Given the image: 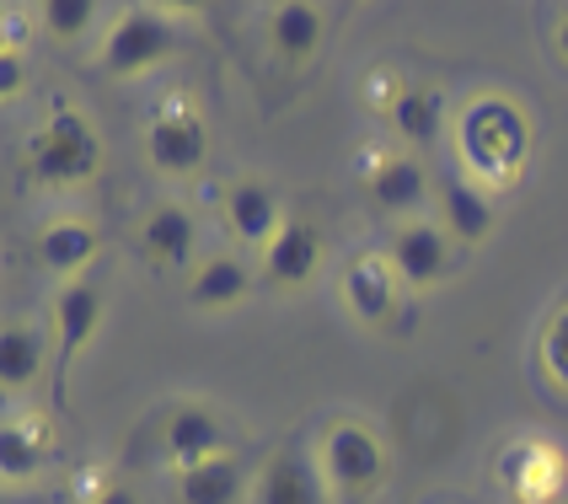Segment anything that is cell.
Segmentation results:
<instances>
[{
    "label": "cell",
    "instance_id": "cell-2",
    "mask_svg": "<svg viewBox=\"0 0 568 504\" xmlns=\"http://www.w3.org/2000/svg\"><path fill=\"white\" fill-rule=\"evenodd\" d=\"M102 167V134L92 119L70 102H54V113L32 129L28 140V172L43 189H81Z\"/></svg>",
    "mask_w": 568,
    "mask_h": 504
},
{
    "label": "cell",
    "instance_id": "cell-9",
    "mask_svg": "<svg viewBox=\"0 0 568 504\" xmlns=\"http://www.w3.org/2000/svg\"><path fill=\"white\" fill-rule=\"evenodd\" d=\"M403 290H408V284L397 280V269H392L386 252H354L344 263V306H348V316L365 322V327L392 322Z\"/></svg>",
    "mask_w": 568,
    "mask_h": 504
},
{
    "label": "cell",
    "instance_id": "cell-6",
    "mask_svg": "<svg viewBox=\"0 0 568 504\" xmlns=\"http://www.w3.org/2000/svg\"><path fill=\"white\" fill-rule=\"evenodd\" d=\"M161 456H166L172 473H189V467H204L215 456H236V435L210 403L183 397L161 424Z\"/></svg>",
    "mask_w": 568,
    "mask_h": 504
},
{
    "label": "cell",
    "instance_id": "cell-5",
    "mask_svg": "<svg viewBox=\"0 0 568 504\" xmlns=\"http://www.w3.org/2000/svg\"><path fill=\"white\" fill-rule=\"evenodd\" d=\"M145 161L172 183L193 178L210 161V124H204V113L193 108L189 97H166L145 119Z\"/></svg>",
    "mask_w": 568,
    "mask_h": 504
},
{
    "label": "cell",
    "instance_id": "cell-7",
    "mask_svg": "<svg viewBox=\"0 0 568 504\" xmlns=\"http://www.w3.org/2000/svg\"><path fill=\"white\" fill-rule=\"evenodd\" d=\"M494 473H499V483L509 488L515 504H558L564 500L568 462L552 441L526 435V441H509L505 451H499V467H494Z\"/></svg>",
    "mask_w": 568,
    "mask_h": 504
},
{
    "label": "cell",
    "instance_id": "cell-26",
    "mask_svg": "<svg viewBox=\"0 0 568 504\" xmlns=\"http://www.w3.org/2000/svg\"><path fill=\"white\" fill-rule=\"evenodd\" d=\"M22 87H28V60L17 49H6L0 54V97L11 102V97H22Z\"/></svg>",
    "mask_w": 568,
    "mask_h": 504
},
{
    "label": "cell",
    "instance_id": "cell-8",
    "mask_svg": "<svg viewBox=\"0 0 568 504\" xmlns=\"http://www.w3.org/2000/svg\"><path fill=\"white\" fill-rule=\"evenodd\" d=\"M102 312H108V295H102V284L97 280H70L54 290V371H64L81 360V349L97 339V327H102Z\"/></svg>",
    "mask_w": 568,
    "mask_h": 504
},
{
    "label": "cell",
    "instance_id": "cell-28",
    "mask_svg": "<svg viewBox=\"0 0 568 504\" xmlns=\"http://www.w3.org/2000/svg\"><path fill=\"white\" fill-rule=\"evenodd\" d=\"M552 49H558V60L568 64V6L558 11V22H552Z\"/></svg>",
    "mask_w": 568,
    "mask_h": 504
},
{
    "label": "cell",
    "instance_id": "cell-10",
    "mask_svg": "<svg viewBox=\"0 0 568 504\" xmlns=\"http://www.w3.org/2000/svg\"><path fill=\"white\" fill-rule=\"evenodd\" d=\"M322 263H327L322 231L312 221H301V215H290L280 236L263 248V280L274 290H306V284H316Z\"/></svg>",
    "mask_w": 568,
    "mask_h": 504
},
{
    "label": "cell",
    "instance_id": "cell-3",
    "mask_svg": "<svg viewBox=\"0 0 568 504\" xmlns=\"http://www.w3.org/2000/svg\"><path fill=\"white\" fill-rule=\"evenodd\" d=\"M316 473L327 483V494L333 500H371L381 488V477H386V445L371 424H359V419H333L327 430H322V441H316Z\"/></svg>",
    "mask_w": 568,
    "mask_h": 504
},
{
    "label": "cell",
    "instance_id": "cell-25",
    "mask_svg": "<svg viewBox=\"0 0 568 504\" xmlns=\"http://www.w3.org/2000/svg\"><path fill=\"white\" fill-rule=\"evenodd\" d=\"M537 354H541V371H547V381H552L558 392H568V306H558V312L547 316Z\"/></svg>",
    "mask_w": 568,
    "mask_h": 504
},
{
    "label": "cell",
    "instance_id": "cell-22",
    "mask_svg": "<svg viewBox=\"0 0 568 504\" xmlns=\"http://www.w3.org/2000/svg\"><path fill=\"white\" fill-rule=\"evenodd\" d=\"M49 462V430L28 413H6L0 424V477L6 483H32Z\"/></svg>",
    "mask_w": 568,
    "mask_h": 504
},
{
    "label": "cell",
    "instance_id": "cell-14",
    "mask_svg": "<svg viewBox=\"0 0 568 504\" xmlns=\"http://www.w3.org/2000/svg\"><path fill=\"white\" fill-rule=\"evenodd\" d=\"M327 483L301 445H280L253 477V504H327Z\"/></svg>",
    "mask_w": 568,
    "mask_h": 504
},
{
    "label": "cell",
    "instance_id": "cell-20",
    "mask_svg": "<svg viewBox=\"0 0 568 504\" xmlns=\"http://www.w3.org/2000/svg\"><path fill=\"white\" fill-rule=\"evenodd\" d=\"M43 360H49L43 327L28 322V316H6V327H0V392L6 397H22L32 381H38Z\"/></svg>",
    "mask_w": 568,
    "mask_h": 504
},
{
    "label": "cell",
    "instance_id": "cell-18",
    "mask_svg": "<svg viewBox=\"0 0 568 504\" xmlns=\"http://www.w3.org/2000/svg\"><path fill=\"white\" fill-rule=\"evenodd\" d=\"M322 38H327V11L312 0H284L268 11V49L284 64H312L322 54Z\"/></svg>",
    "mask_w": 568,
    "mask_h": 504
},
{
    "label": "cell",
    "instance_id": "cell-1",
    "mask_svg": "<svg viewBox=\"0 0 568 504\" xmlns=\"http://www.w3.org/2000/svg\"><path fill=\"white\" fill-rule=\"evenodd\" d=\"M456 157L483 193H505L520 183L531 157V124L509 97H473L456 113Z\"/></svg>",
    "mask_w": 568,
    "mask_h": 504
},
{
    "label": "cell",
    "instance_id": "cell-27",
    "mask_svg": "<svg viewBox=\"0 0 568 504\" xmlns=\"http://www.w3.org/2000/svg\"><path fill=\"white\" fill-rule=\"evenodd\" d=\"M87 504H145L134 488H124V483H102L97 494H87Z\"/></svg>",
    "mask_w": 568,
    "mask_h": 504
},
{
    "label": "cell",
    "instance_id": "cell-24",
    "mask_svg": "<svg viewBox=\"0 0 568 504\" xmlns=\"http://www.w3.org/2000/svg\"><path fill=\"white\" fill-rule=\"evenodd\" d=\"M43 28L54 43H75L97 28V0H49L43 6Z\"/></svg>",
    "mask_w": 568,
    "mask_h": 504
},
{
    "label": "cell",
    "instance_id": "cell-4",
    "mask_svg": "<svg viewBox=\"0 0 568 504\" xmlns=\"http://www.w3.org/2000/svg\"><path fill=\"white\" fill-rule=\"evenodd\" d=\"M178 49H183V28L172 17H161L151 6H129L102 38V60L97 64L108 75H119V81H134V75H151L166 60H178Z\"/></svg>",
    "mask_w": 568,
    "mask_h": 504
},
{
    "label": "cell",
    "instance_id": "cell-12",
    "mask_svg": "<svg viewBox=\"0 0 568 504\" xmlns=\"http://www.w3.org/2000/svg\"><path fill=\"white\" fill-rule=\"evenodd\" d=\"M365 189H371V199L386 215H413L429 199V172H424L418 151L397 145V151H376L365 161Z\"/></svg>",
    "mask_w": 568,
    "mask_h": 504
},
{
    "label": "cell",
    "instance_id": "cell-16",
    "mask_svg": "<svg viewBox=\"0 0 568 504\" xmlns=\"http://www.w3.org/2000/svg\"><path fill=\"white\" fill-rule=\"evenodd\" d=\"M193 248H199V221H193V210H183L178 199L156 204V210L140 221V252H145L156 269H193Z\"/></svg>",
    "mask_w": 568,
    "mask_h": 504
},
{
    "label": "cell",
    "instance_id": "cell-17",
    "mask_svg": "<svg viewBox=\"0 0 568 504\" xmlns=\"http://www.w3.org/2000/svg\"><path fill=\"white\" fill-rule=\"evenodd\" d=\"M97 252H102V231H97L92 221L64 215V221H49L38 231V263H43L49 274H60L64 284L87 280V269L97 263Z\"/></svg>",
    "mask_w": 568,
    "mask_h": 504
},
{
    "label": "cell",
    "instance_id": "cell-11",
    "mask_svg": "<svg viewBox=\"0 0 568 504\" xmlns=\"http://www.w3.org/2000/svg\"><path fill=\"white\" fill-rule=\"evenodd\" d=\"M386 258H392L397 280L408 290H429V284H440L450 274V236H445L440 221H403L392 231Z\"/></svg>",
    "mask_w": 568,
    "mask_h": 504
},
{
    "label": "cell",
    "instance_id": "cell-13",
    "mask_svg": "<svg viewBox=\"0 0 568 504\" xmlns=\"http://www.w3.org/2000/svg\"><path fill=\"white\" fill-rule=\"evenodd\" d=\"M284 204L280 193L268 189L263 178H236L231 189H225V225H231V236L242 242V248H268L274 236L284 231Z\"/></svg>",
    "mask_w": 568,
    "mask_h": 504
},
{
    "label": "cell",
    "instance_id": "cell-29",
    "mask_svg": "<svg viewBox=\"0 0 568 504\" xmlns=\"http://www.w3.org/2000/svg\"><path fill=\"white\" fill-rule=\"evenodd\" d=\"M558 504H568V494H564V500H558Z\"/></svg>",
    "mask_w": 568,
    "mask_h": 504
},
{
    "label": "cell",
    "instance_id": "cell-21",
    "mask_svg": "<svg viewBox=\"0 0 568 504\" xmlns=\"http://www.w3.org/2000/svg\"><path fill=\"white\" fill-rule=\"evenodd\" d=\"M178 477V504H242L253 500V477L242 467V456H215L204 467H189Z\"/></svg>",
    "mask_w": 568,
    "mask_h": 504
},
{
    "label": "cell",
    "instance_id": "cell-15",
    "mask_svg": "<svg viewBox=\"0 0 568 504\" xmlns=\"http://www.w3.org/2000/svg\"><path fill=\"white\" fill-rule=\"evenodd\" d=\"M253 295V269L236 252H210L189 269V306L193 312H231Z\"/></svg>",
    "mask_w": 568,
    "mask_h": 504
},
{
    "label": "cell",
    "instance_id": "cell-23",
    "mask_svg": "<svg viewBox=\"0 0 568 504\" xmlns=\"http://www.w3.org/2000/svg\"><path fill=\"white\" fill-rule=\"evenodd\" d=\"M392 129H397V140H403V151H413V145H435L445 129V97L435 92V87H403V97L392 102Z\"/></svg>",
    "mask_w": 568,
    "mask_h": 504
},
{
    "label": "cell",
    "instance_id": "cell-19",
    "mask_svg": "<svg viewBox=\"0 0 568 504\" xmlns=\"http://www.w3.org/2000/svg\"><path fill=\"white\" fill-rule=\"evenodd\" d=\"M440 225L456 242H488L499 225V204L494 193H483L473 178H445L440 183Z\"/></svg>",
    "mask_w": 568,
    "mask_h": 504
}]
</instances>
